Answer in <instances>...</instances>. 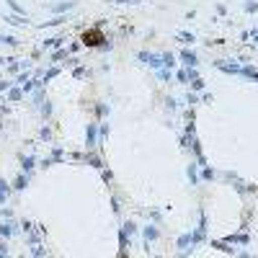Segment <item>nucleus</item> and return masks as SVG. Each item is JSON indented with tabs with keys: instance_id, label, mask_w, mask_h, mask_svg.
Wrapping results in <instances>:
<instances>
[{
	"instance_id": "1",
	"label": "nucleus",
	"mask_w": 258,
	"mask_h": 258,
	"mask_svg": "<svg viewBox=\"0 0 258 258\" xmlns=\"http://www.w3.org/2000/svg\"><path fill=\"white\" fill-rule=\"evenodd\" d=\"M83 44L85 47H101L103 41H106V36H103V31L101 29H91V31H83Z\"/></svg>"
}]
</instances>
